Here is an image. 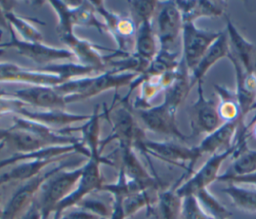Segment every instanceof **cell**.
<instances>
[{
	"label": "cell",
	"mask_w": 256,
	"mask_h": 219,
	"mask_svg": "<svg viewBox=\"0 0 256 219\" xmlns=\"http://www.w3.org/2000/svg\"><path fill=\"white\" fill-rule=\"evenodd\" d=\"M13 125L5 144L15 153L38 151L52 146L77 144L80 141L62 130H55L43 124L31 121L18 115H13Z\"/></svg>",
	"instance_id": "1"
},
{
	"label": "cell",
	"mask_w": 256,
	"mask_h": 219,
	"mask_svg": "<svg viewBox=\"0 0 256 219\" xmlns=\"http://www.w3.org/2000/svg\"><path fill=\"white\" fill-rule=\"evenodd\" d=\"M106 164L113 166L112 160L102 156V153H90L87 162L82 166V174L76 188L64 200H62L54 211L53 219H59L62 213L71 207L77 206L91 192L99 191L102 187L103 177L100 171V165Z\"/></svg>",
	"instance_id": "2"
},
{
	"label": "cell",
	"mask_w": 256,
	"mask_h": 219,
	"mask_svg": "<svg viewBox=\"0 0 256 219\" xmlns=\"http://www.w3.org/2000/svg\"><path fill=\"white\" fill-rule=\"evenodd\" d=\"M81 174L82 166L70 170L63 169L43 183L36 198L43 219H48L50 214L54 213L57 205L72 193Z\"/></svg>",
	"instance_id": "3"
},
{
	"label": "cell",
	"mask_w": 256,
	"mask_h": 219,
	"mask_svg": "<svg viewBox=\"0 0 256 219\" xmlns=\"http://www.w3.org/2000/svg\"><path fill=\"white\" fill-rule=\"evenodd\" d=\"M137 150L147 157L150 155L166 163L183 168L185 170L183 177H189L193 173L196 162L202 157L196 146L187 147L172 141H153L147 138L140 144Z\"/></svg>",
	"instance_id": "4"
},
{
	"label": "cell",
	"mask_w": 256,
	"mask_h": 219,
	"mask_svg": "<svg viewBox=\"0 0 256 219\" xmlns=\"http://www.w3.org/2000/svg\"><path fill=\"white\" fill-rule=\"evenodd\" d=\"M96 12L102 16L108 32L117 44L120 56L126 57L131 54V48L135 44L138 25L131 15H120L110 11L102 1H91Z\"/></svg>",
	"instance_id": "5"
},
{
	"label": "cell",
	"mask_w": 256,
	"mask_h": 219,
	"mask_svg": "<svg viewBox=\"0 0 256 219\" xmlns=\"http://www.w3.org/2000/svg\"><path fill=\"white\" fill-rule=\"evenodd\" d=\"M129 103L120 104V107L114 110L111 115L110 123L112 127L111 134L101 140L102 150L109 142L116 140L119 147H131L135 150L140 146V144L146 139L144 130L137 123Z\"/></svg>",
	"instance_id": "6"
},
{
	"label": "cell",
	"mask_w": 256,
	"mask_h": 219,
	"mask_svg": "<svg viewBox=\"0 0 256 219\" xmlns=\"http://www.w3.org/2000/svg\"><path fill=\"white\" fill-rule=\"evenodd\" d=\"M10 39L7 42L0 43V48H13L20 55L30 59L31 61L42 64L43 66L52 64L55 61L71 60L74 57L69 49L58 48L46 45L42 42H29L19 39L15 31L9 26Z\"/></svg>",
	"instance_id": "7"
},
{
	"label": "cell",
	"mask_w": 256,
	"mask_h": 219,
	"mask_svg": "<svg viewBox=\"0 0 256 219\" xmlns=\"http://www.w3.org/2000/svg\"><path fill=\"white\" fill-rule=\"evenodd\" d=\"M235 145L221 152L211 155L205 163L195 172H193L182 184L176 188L177 194L181 198L194 196L199 191L208 188L210 184L217 181L219 177V170L222 163L229 157H233L235 153Z\"/></svg>",
	"instance_id": "8"
},
{
	"label": "cell",
	"mask_w": 256,
	"mask_h": 219,
	"mask_svg": "<svg viewBox=\"0 0 256 219\" xmlns=\"http://www.w3.org/2000/svg\"><path fill=\"white\" fill-rule=\"evenodd\" d=\"M222 31H207L194 22H184L182 29V60L191 73Z\"/></svg>",
	"instance_id": "9"
},
{
	"label": "cell",
	"mask_w": 256,
	"mask_h": 219,
	"mask_svg": "<svg viewBox=\"0 0 256 219\" xmlns=\"http://www.w3.org/2000/svg\"><path fill=\"white\" fill-rule=\"evenodd\" d=\"M74 165H76V161H73V160L63 161L57 166L53 167L52 169L46 172H42L36 177L25 181V183L22 186H20L12 195V197L9 199L8 203L4 207V211L1 219H15L16 216L26 206H29L30 203L35 199L36 194L39 192L41 186L46 180H48L57 172L66 168H72Z\"/></svg>",
	"instance_id": "10"
},
{
	"label": "cell",
	"mask_w": 256,
	"mask_h": 219,
	"mask_svg": "<svg viewBox=\"0 0 256 219\" xmlns=\"http://www.w3.org/2000/svg\"><path fill=\"white\" fill-rule=\"evenodd\" d=\"M143 125L149 131L174 137L180 141H187L191 135L184 134L176 123V110L162 102L157 106L135 110Z\"/></svg>",
	"instance_id": "11"
},
{
	"label": "cell",
	"mask_w": 256,
	"mask_h": 219,
	"mask_svg": "<svg viewBox=\"0 0 256 219\" xmlns=\"http://www.w3.org/2000/svg\"><path fill=\"white\" fill-rule=\"evenodd\" d=\"M215 101L205 98L203 82L197 83V99L191 107V137L209 134L223 124Z\"/></svg>",
	"instance_id": "12"
},
{
	"label": "cell",
	"mask_w": 256,
	"mask_h": 219,
	"mask_svg": "<svg viewBox=\"0 0 256 219\" xmlns=\"http://www.w3.org/2000/svg\"><path fill=\"white\" fill-rule=\"evenodd\" d=\"M183 18L175 1L158 2L157 39L159 49L170 50L183 29Z\"/></svg>",
	"instance_id": "13"
},
{
	"label": "cell",
	"mask_w": 256,
	"mask_h": 219,
	"mask_svg": "<svg viewBox=\"0 0 256 219\" xmlns=\"http://www.w3.org/2000/svg\"><path fill=\"white\" fill-rule=\"evenodd\" d=\"M61 41L67 46V48L73 53L74 57L77 60V63L93 67L99 70L101 73L107 71L108 63L110 62V57H106L101 54V51H108L114 54L118 53L117 49L113 50L110 48H105L99 45H96L89 40L81 39L77 35L71 34L68 36H64L60 38Z\"/></svg>",
	"instance_id": "14"
},
{
	"label": "cell",
	"mask_w": 256,
	"mask_h": 219,
	"mask_svg": "<svg viewBox=\"0 0 256 219\" xmlns=\"http://www.w3.org/2000/svg\"><path fill=\"white\" fill-rule=\"evenodd\" d=\"M227 58L230 60L235 70L236 88L234 92L240 110L241 122V128L238 130H242L245 126L244 117L249 111L256 107V72L251 73L245 71L240 62L231 55L230 52Z\"/></svg>",
	"instance_id": "15"
},
{
	"label": "cell",
	"mask_w": 256,
	"mask_h": 219,
	"mask_svg": "<svg viewBox=\"0 0 256 219\" xmlns=\"http://www.w3.org/2000/svg\"><path fill=\"white\" fill-rule=\"evenodd\" d=\"M9 94L24 105H30L45 110H65L67 105L65 97L61 95L54 86L30 85L27 88L18 89Z\"/></svg>",
	"instance_id": "16"
},
{
	"label": "cell",
	"mask_w": 256,
	"mask_h": 219,
	"mask_svg": "<svg viewBox=\"0 0 256 219\" xmlns=\"http://www.w3.org/2000/svg\"><path fill=\"white\" fill-rule=\"evenodd\" d=\"M13 115H18L31 121L43 124L49 128L58 130L64 129L66 126L79 121H88L91 115L75 114L66 112L65 110H45V111H30L25 105L15 99V106L13 109Z\"/></svg>",
	"instance_id": "17"
},
{
	"label": "cell",
	"mask_w": 256,
	"mask_h": 219,
	"mask_svg": "<svg viewBox=\"0 0 256 219\" xmlns=\"http://www.w3.org/2000/svg\"><path fill=\"white\" fill-rule=\"evenodd\" d=\"M139 74L133 72H116L113 70H107L100 74L89 76L88 84L85 90L78 96L65 99L67 104L86 100L94 97L110 89H118L122 86L130 85L132 81L138 77Z\"/></svg>",
	"instance_id": "18"
},
{
	"label": "cell",
	"mask_w": 256,
	"mask_h": 219,
	"mask_svg": "<svg viewBox=\"0 0 256 219\" xmlns=\"http://www.w3.org/2000/svg\"><path fill=\"white\" fill-rule=\"evenodd\" d=\"M25 83L29 85L56 86L63 81L55 74L37 68H25L12 62H0V83Z\"/></svg>",
	"instance_id": "19"
},
{
	"label": "cell",
	"mask_w": 256,
	"mask_h": 219,
	"mask_svg": "<svg viewBox=\"0 0 256 219\" xmlns=\"http://www.w3.org/2000/svg\"><path fill=\"white\" fill-rule=\"evenodd\" d=\"M121 155L120 168L127 178L134 181L145 190H160L161 185L157 177L152 176L138 159L135 149L131 147H119Z\"/></svg>",
	"instance_id": "20"
},
{
	"label": "cell",
	"mask_w": 256,
	"mask_h": 219,
	"mask_svg": "<svg viewBox=\"0 0 256 219\" xmlns=\"http://www.w3.org/2000/svg\"><path fill=\"white\" fill-rule=\"evenodd\" d=\"M225 19L230 54L240 62L245 71L256 72V46L240 34L227 15Z\"/></svg>",
	"instance_id": "21"
},
{
	"label": "cell",
	"mask_w": 256,
	"mask_h": 219,
	"mask_svg": "<svg viewBox=\"0 0 256 219\" xmlns=\"http://www.w3.org/2000/svg\"><path fill=\"white\" fill-rule=\"evenodd\" d=\"M81 153L88 158L89 151L84 145L83 142L77 144H70V145H59V146H52L45 149H41L38 151H32L27 153H14L12 156L7 157L5 159L0 160V169L5 168L7 166L22 163L26 161H32L37 159H51V158H59V157H66L71 153Z\"/></svg>",
	"instance_id": "22"
},
{
	"label": "cell",
	"mask_w": 256,
	"mask_h": 219,
	"mask_svg": "<svg viewBox=\"0 0 256 219\" xmlns=\"http://www.w3.org/2000/svg\"><path fill=\"white\" fill-rule=\"evenodd\" d=\"M239 128V120L224 122L219 128L207 134L202 139V141L196 146L198 152L201 156L205 154L211 156L230 148L233 145L232 141L236 137Z\"/></svg>",
	"instance_id": "23"
},
{
	"label": "cell",
	"mask_w": 256,
	"mask_h": 219,
	"mask_svg": "<svg viewBox=\"0 0 256 219\" xmlns=\"http://www.w3.org/2000/svg\"><path fill=\"white\" fill-rule=\"evenodd\" d=\"M230 48L227 32L222 31L220 36L213 42V44L203 55L197 66L190 73L192 86H194L198 82H203V78L206 75V73L210 70V68L214 66L222 58L227 57Z\"/></svg>",
	"instance_id": "24"
},
{
	"label": "cell",
	"mask_w": 256,
	"mask_h": 219,
	"mask_svg": "<svg viewBox=\"0 0 256 219\" xmlns=\"http://www.w3.org/2000/svg\"><path fill=\"white\" fill-rule=\"evenodd\" d=\"M183 198H181L176 188L160 189L157 192L156 202L147 211L153 219H180Z\"/></svg>",
	"instance_id": "25"
},
{
	"label": "cell",
	"mask_w": 256,
	"mask_h": 219,
	"mask_svg": "<svg viewBox=\"0 0 256 219\" xmlns=\"http://www.w3.org/2000/svg\"><path fill=\"white\" fill-rule=\"evenodd\" d=\"M183 22H194L201 17H219L225 14L226 2L222 1H175Z\"/></svg>",
	"instance_id": "26"
},
{
	"label": "cell",
	"mask_w": 256,
	"mask_h": 219,
	"mask_svg": "<svg viewBox=\"0 0 256 219\" xmlns=\"http://www.w3.org/2000/svg\"><path fill=\"white\" fill-rule=\"evenodd\" d=\"M191 75L185 66L182 58L180 65L177 69L176 77L174 81L164 90V103H166L169 107L176 110L178 107L185 101L187 98L191 88Z\"/></svg>",
	"instance_id": "27"
},
{
	"label": "cell",
	"mask_w": 256,
	"mask_h": 219,
	"mask_svg": "<svg viewBox=\"0 0 256 219\" xmlns=\"http://www.w3.org/2000/svg\"><path fill=\"white\" fill-rule=\"evenodd\" d=\"M65 157L51 159H37L17 164L11 170L0 175L1 184L11 181H27L42 173V170L51 163L58 162Z\"/></svg>",
	"instance_id": "28"
},
{
	"label": "cell",
	"mask_w": 256,
	"mask_h": 219,
	"mask_svg": "<svg viewBox=\"0 0 256 219\" xmlns=\"http://www.w3.org/2000/svg\"><path fill=\"white\" fill-rule=\"evenodd\" d=\"M157 36L153 30L152 21H144L138 25L133 52L142 60L150 63L157 55Z\"/></svg>",
	"instance_id": "29"
},
{
	"label": "cell",
	"mask_w": 256,
	"mask_h": 219,
	"mask_svg": "<svg viewBox=\"0 0 256 219\" xmlns=\"http://www.w3.org/2000/svg\"><path fill=\"white\" fill-rule=\"evenodd\" d=\"M71 17L74 26L93 27L100 33L106 32L104 22H100L96 17V10L91 1H80L70 3Z\"/></svg>",
	"instance_id": "30"
},
{
	"label": "cell",
	"mask_w": 256,
	"mask_h": 219,
	"mask_svg": "<svg viewBox=\"0 0 256 219\" xmlns=\"http://www.w3.org/2000/svg\"><path fill=\"white\" fill-rule=\"evenodd\" d=\"M222 192L230 198L237 209L248 213H256V190L241 187L239 184L228 183L222 189Z\"/></svg>",
	"instance_id": "31"
},
{
	"label": "cell",
	"mask_w": 256,
	"mask_h": 219,
	"mask_svg": "<svg viewBox=\"0 0 256 219\" xmlns=\"http://www.w3.org/2000/svg\"><path fill=\"white\" fill-rule=\"evenodd\" d=\"M37 69L42 72L55 74L58 77H60L63 82H66L68 80L75 79V78L91 76V74L93 75L94 73L100 72L96 68L84 66L79 63H73V62H70L67 64H49L46 66L37 67Z\"/></svg>",
	"instance_id": "32"
},
{
	"label": "cell",
	"mask_w": 256,
	"mask_h": 219,
	"mask_svg": "<svg viewBox=\"0 0 256 219\" xmlns=\"http://www.w3.org/2000/svg\"><path fill=\"white\" fill-rule=\"evenodd\" d=\"M256 172V150L245 149L238 156L234 158L230 168L221 175H219L217 181L224 182L230 177L244 176Z\"/></svg>",
	"instance_id": "33"
},
{
	"label": "cell",
	"mask_w": 256,
	"mask_h": 219,
	"mask_svg": "<svg viewBox=\"0 0 256 219\" xmlns=\"http://www.w3.org/2000/svg\"><path fill=\"white\" fill-rule=\"evenodd\" d=\"M214 88L220 99V103L218 104V113L223 122H229L234 120L240 121V110L237 104L235 92L229 90L226 87L219 86L216 84L214 85Z\"/></svg>",
	"instance_id": "34"
},
{
	"label": "cell",
	"mask_w": 256,
	"mask_h": 219,
	"mask_svg": "<svg viewBox=\"0 0 256 219\" xmlns=\"http://www.w3.org/2000/svg\"><path fill=\"white\" fill-rule=\"evenodd\" d=\"M181 62V57L179 53L172 52L171 50L159 49L157 55L150 62L147 70L141 75L152 76L161 75L169 71L176 70Z\"/></svg>",
	"instance_id": "35"
},
{
	"label": "cell",
	"mask_w": 256,
	"mask_h": 219,
	"mask_svg": "<svg viewBox=\"0 0 256 219\" xmlns=\"http://www.w3.org/2000/svg\"><path fill=\"white\" fill-rule=\"evenodd\" d=\"M5 18L9 26L15 33H18L23 40L29 42H42L43 35L33 23L29 21V19L17 15L13 10L5 12Z\"/></svg>",
	"instance_id": "36"
},
{
	"label": "cell",
	"mask_w": 256,
	"mask_h": 219,
	"mask_svg": "<svg viewBox=\"0 0 256 219\" xmlns=\"http://www.w3.org/2000/svg\"><path fill=\"white\" fill-rule=\"evenodd\" d=\"M199 205L208 217L216 219H228L231 212L208 190L203 189L194 195Z\"/></svg>",
	"instance_id": "37"
},
{
	"label": "cell",
	"mask_w": 256,
	"mask_h": 219,
	"mask_svg": "<svg viewBox=\"0 0 256 219\" xmlns=\"http://www.w3.org/2000/svg\"><path fill=\"white\" fill-rule=\"evenodd\" d=\"M152 191L157 190H142L138 191L136 193H133L129 196H127L124 199V212L126 215V218L133 216L135 213H137L139 210L146 208L147 211L150 210L153 205L156 202L157 194L156 196H152Z\"/></svg>",
	"instance_id": "38"
},
{
	"label": "cell",
	"mask_w": 256,
	"mask_h": 219,
	"mask_svg": "<svg viewBox=\"0 0 256 219\" xmlns=\"http://www.w3.org/2000/svg\"><path fill=\"white\" fill-rule=\"evenodd\" d=\"M57 15L56 31L59 38L74 34V24L71 17L70 3L65 1H48L47 2Z\"/></svg>",
	"instance_id": "39"
},
{
	"label": "cell",
	"mask_w": 256,
	"mask_h": 219,
	"mask_svg": "<svg viewBox=\"0 0 256 219\" xmlns=\"http://www.w3.org/2000/svg\"><path fill=\"white\" fill-rule=\"evenodd\" d=\"M130 15L137 25L144 21H152V17L158 8V1L150 0H132L128 1Z\"/></svg>",
	"instance_id": "40"
},
{
	"label": "cell",
	"mask_w": 256,
	"mask_h": 219,
	"mask_svg": "<svg viewBox=\"0 0 256 219\" xmlns=\"http://www.w3.org/2000/svg\"><path fill=\"white\" fill-rule=\"evenodd\" d=\"M180 219H209L194 196L183 198Z\"/></svg>",
	"instance_id": "41"
},
{
	"label": "cell",
	"mask_w": 256,
	"mask_h": 219,
	"mask_svg": "<svg viewBox=\"0 0 256 219\" xmlns=\"http://www.w3.org/2000/svg\"><path fill=\"white\" fill-rule=\"evenodd\" d=\"M79 209H82V210H85L87 212H90L92 214H95L97 216H100V217H103V218H109L110 216V213L106 207V205L102 202V201H99V200H96V199H83L77 206H75Z\"/></svg>",
	"instance_id": "42"
},
{
	"label": "cell",
	"mask_w": 256,
	"mask_h": 219,
	"mask_svg": "<svg viewBox=\"0 0 256 219\" xmlns=\"http://www.w3.org/2000/svg\"><path fill=\"white\" fill-rule=\"evenodd\" d=\"M59 219H107V218H103L95 214H92L90 212H87L85 210L77 208L76 210H73L64 216H61Z\"/></svg>",
	"instance_id": "43"
},
{
	"label": "cell",
	"mask_w": 256,
	"mask_h": 219,
	"mask_svg": "<svg viewBox=\"0 0 256 219\" xmlns=\"http://www.w3.org/2000/svg\"><path fill=\"white\" fill-rule=\"evenodd\" d=\"M224 182L226 183H235V184H245V185H251L256 187V172L244 175V176H236V177H230L226 179Z\"/></svg>",
	"instance_id": "44"
},
{
	"label": "cell",
	"mask_w": 256,
	"mask_h": 219,
	"mask_svg": "<svg viewBox=\"0 0 256 219\" xmlns=\"http://www.w3.org/2000/svg\"><path fill=\"white\" fill-rule=\"evenodd\" d=\"M22 219H43L41 210L36 201V197L28 206V209L25 212V214L22 216Z\"/></svg>",
	"instance_id": "45"
},
{
	"label": "cell",
	"mask_w": 256,
	"mask_h": 219,
	"mask_svg": "<svg viewBox=\"0 0 256 219\" xmlns=\"http://www.w3.org/2000/svg\"><path fill=\"white\" fill-rule=\"evenodd\" d=\"M256 124V111L253 115V117L251 118V120L244 126V128L240 131H237V135H236V141H239V142H247V138H248V135L250 134V131L251 129L253 128V126Z\"/></svg>",
	"instance_id": "46"
},
{
	"label": "cell",
	"mask_w": 256,
	"mask_h": 219,
	"mask_svg": "<svg viewBox=\"0 0 256 219\" xmlns=\"http://www.w3.org/2000/svg\"><path fill=\"white\" fill-rule=\"evenodd\" d=\"M0 27L9 32V24H8L6 18H5V12H4L1 5H0Z\"/></svg>",
	"instance_id": "47"
},
{
	"label": "cell",
	"mask_w": 256,
	"mask_h": 219,
	"mask_svg": "<svg viewBox=\"0 0 256 219\" xmlns=\"http://www.w3.org/2000/svg\"><path fill=\"white\" fill-rule=\"evenodd\" d=\"M10 128H0V142L5 141L9 135Z\"/></svg>",
	"instance_id": "48"
},
{
	"label": "cell",
	"mask_w": 256,
	"mask_h": 219,
	"mask_svg": "<svg viewBox=\"0 0 256 219\" xmlns=\"http://www.w3.org/2000/svg\"><path fill=\"white\" fill-rule=\"evenodd\" d=\"M251 132H253V133H254V135H255V137H256V124H255V125L253 126V128L251 129L250 133H251Z\"/></svg>",
	"instance_id": "49"
},
{
	"label": "cell",
	"mask_w": 256,
	"mask_h": 219,
	"mask_svg": "<svg viewBox=\"0 0 256 219\" xmlns=\"http://www.w3.org/2000/svg\"><path fill=\"white\" fill-rule=\"evenodd\" d=\"M6 144H5V141H2V142H0V151L4 148V146H5Z\"/></svg>",
	"instance_id": "50"
},
{
	"label": "cell",
	"mask_w": 256,
	"mask_h": 219,
	"mask_svg": "<svg viewBox=\"0 0 256 219\" xmlns=\"http://www.w3.org/2000/svg\"><path fill=\"white\" fill-rule=\"evenodd\" d=\"M3 211H4V208L1 207V203H0V219H1L2 215H3Z\"/></svg>",
	"instance_id": "51"
},
{
	"label": "cell",
	"mask_w": 256,
	"mask_h": 219,
	"mask_svg": "<svg viewBox=\"0 0 256 219\" xmlns=\"http://www.w3.org/2000/svg\"><path fill=\"white\" fill-rule=\"evenodd\" d=\"M5 52H6V51H5V49H1V48H0V56H1V55H3Z\"/></svg>",
	"instance_id": "52"
},
{
	"label": "cell",
	"mask_w": 256,
	"mask_h": 219,
	"mask_svg": "<svg viewBox=\"0 0 256 219\" xmlns=\"http://www.w3.org/2000/svg\"><path fill=\"white\" fill-rule=\"evenodd\" d=\"M148 219H153V218H152L151 216H149V218H148Z\"/></svg>",
	"instance_id": "53"
},
{
	"label": "cell",
	"mask_w": 256,
	"mask_h": 219,
	"mask_svg": "<svg viewBox=\"0 0 256 219\" xmlns=\"http://www.w3.org/2000/svg\"><path fill=\"white\" fill-rule=\"evenodd\" d=\"M209 219H216V218H211V217H209Z\"/></svg>",
	"instance_id": "54"
},
{
	"label": "cell",
	"mask_w": 256,
	"mask_h": 219,
	"mask_svg": "<svg viewBox=\"0 0 256 219\" xmlns=\"http://www.w3.org/2000/svg\"><path fill=\"white\" fill-rule=\"evenodd\" d=\"M1 185H2V184H1V181H0V186H1Z\"/></svg>",
	"instance_id": "55"
}]
</instances>
